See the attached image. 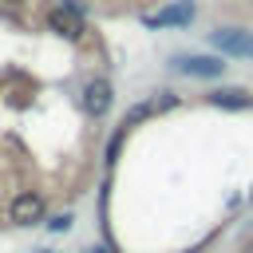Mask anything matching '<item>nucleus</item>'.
<instances>
[{
  "instance_id": "1",
  "label": "nucleus",
  "mask_w": 253,
  "mask_h": 253,
  "mask_svg": "<svg viewBox=\"0 0 253 253\" xmlns=\"http://www.w3.org/2000/svg\"><path fill=\"white\" fill-rule=\"evenodd\" d=\"M8 217H12L16 225H32V221H40V217H43V194H36V190L16 194L12 206H8Z\"/></svg>"
},
{
  "instance_id": "2",
  "label": "nucleus",
  "mask_w": 253,
  "mask_h": 253,
  "mask_svg": "<svg viewBox=\"0 0 253 253\" xmlns=\"http://www.w3.org/2000/svg\"><path fill=\"white\" fill-rule=\"evenodd\" d=\"M210 40H213V47L225 51V55H253V32H241V28H217Z\"/></svg>"
},
{
  "instance_id": "3",
  "label": "nucleus",
  "mask_w": 253,
  "mask_h": 253,
  "mask_svg": "<svg viewBox=\"0 0 253 253\" xmlns=\"http://www.w3.org/2000/svg\"><path fill=\"white\" fill-rule=\"evenodd\" d=\"M47 28L59 32V36H67V40H83V16H79L71 4H67V8H63V4L51 8V12H47Z\"/></svg>"
},
{
  "instance_id": "4",
  "label": "nucleus",
  "mask_w": 253,
  "mask_h": 253,
  "mask_svg": "<svg viewBox=\"0 0 253 253\" xmlns=\"http://www.w3.org/2000/svg\"><path fill=\"white\" fill-rule=\"evenodd\" d=\"M174 67L186 71V75H198V79H217L225 71V63L213 59V55H182V59H174Z\"/></svg>"
},
{
  "instance_id": "5",
  "label": "nucleus",
  "mask_w": 253,
  "mask_h": 253,
  "mask_svg": "<svg viewBox=\"0 0 253 253\" xmlns=\"http://www.w3.org/2000/svg\"><path fill=\"white\" fill-rule=\"evenodd\" d=\"M190 20H194V4L182 0V4H170L154 16H146V28H178V24H190Z\"/></svg>"
},
{
  "instance_id": "6",
  "label": "nucleus",
  "mask_w": 253,
  "mask_h": 253,
  "mask_svg": "<svg viewBox=\"0 0 253 253\" xmlns=\"http://www.w3.org/2000/svg\"><path fill=\"white\" fill-rule=\"evenodd\" d=\"M83 107L99 119V115H107L111 111V83L107 79H91L87 87H83Z\"/></svg>"
},
{
  "instance_id": "7",
  "label": "nucleus",
  "mask_w": 253,
  "mask_h": 253,
  "mask_svg": "<svg viewBox=\"0 0 253 253\" xmlns=\"http://www.w3.org/2000/svg\"><path fill=\"white\" fill-rule=\"evenodd\" d=\"M210 103H213V107L241 111V107H249V95H245V91H237V87H221V91H213V95H210Z\"/></svg>"
},
{
  "instance_id": "8",
  "label": "nucleus",
  "mask_w": 253,
  "mask_h": 253,
  "mask_svg": "<svg viewBox=\"0 0 253 253\" xmlns=\"http://www.w3.org/2000/svg\"><path fill=\"white\" fill-rule=\"evenodd\" d=\"M47 229H51V233H63V229H71V213H59V217H51V221H47Z\"/></svg>"
},
{
  "instance_id": "9",
  "label": "nucleus",
  "mask_w": 253,
  "mask_h": 253,
  "mask_svg": "<svg viewBox=\"0 0 253 253\" xmlns=\"http://www.w3.org/2000/svg\"><path fill=\"white\" fill-rule=\"evenodd\" d=\"M40 253H51V249H40Z\"/></svg>"
},
{
  "instance_id": "10",
  "label": "nucleus",
  "mask_w": 253,
  "mask_h": 253,
  "mask_svg": "<svg viewBox=\"0 0 253 253\" xmlns=\"http://www.w3.org/2000/svg\"><path fill=\"white\" fill-rule=\"evenodd\" d=\"M249 253H253V241H249Z\"/></svg>"
}]
</instances>
